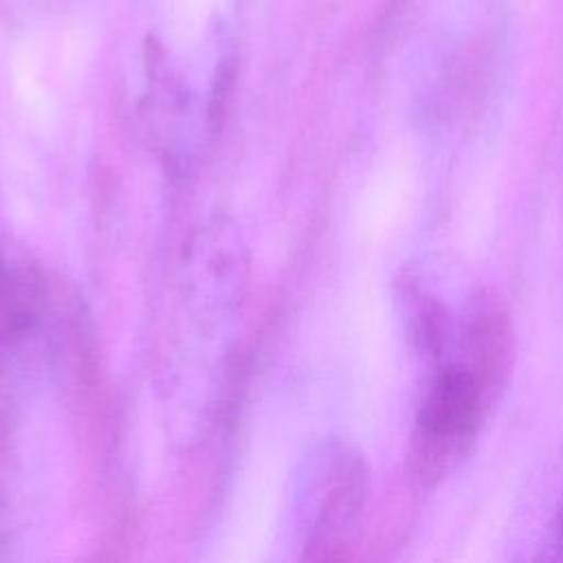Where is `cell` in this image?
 I'll return each mask as SVG.
<instances>
[{
	"instance_id": "6da1fadb",
	"label": "cell",
	"mask_w": 563,
	"mask_h": 563,
	"mask_svg": "<svg viewBox=\"0 0 563 563\" xmlns=\"http://www.w3.org/2000/svg\"><path fill=\"white\" fill-rule=\"evenodd\" d=\"M367 490L363 460L343 444H323L301 464L292 484V519L306 559H332L356 521Z\"/></svg>"
},
{
	"instance_id": "7a4b0ae2",
	"label": "cell",
	"mask_w": 563,
	"mask_h": 563,
	"mask_svg": "<svg viewBox=\"0 0 563 563\" xmlns=\"http://www.w3.org/2000/svg\"><path fill=\"white\" fill-rule=\"evenodd\" d=\"M495 376L473 365H442L431 378L413 433V460L422 477L446 473L475 440Z\"/></svg>"
},
{
	"instance_id": "3957f363",
	"label": "cell",
	"mask_w": 563,
	"mask_h": 563,
	"mask_svg": "<svg viewBox=\"0 0 563 563\" xmlns=\"http://www.w3.org/2000/svg\"><path fill=\"white\" fill-rule=\"evenodd\" d=\"M251 277L246 242L229 218H211L187 240L183 284L189 312L202 325H222L240 312Z\"/></svg>"
},
{
	"instance_id": "277c9868",
	"label": "cell",
	"mask_w": 563,
	"mask_h": 563,
	"mask_svg": "<svg viewBox=\"0 0 563 563\" xmlns=\"http://www.w3.org/2000/svg\"><path fill=\"white\" fill-rule=\"evenodd\" d=\"M46 306V284L42 275L7 257H0V343L31 330Z\"/></svg>"
}]
</instances>
